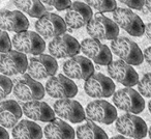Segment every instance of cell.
<instances>
[{
    "label": "cell",
    "instance_id": "obj_31",
    "mask_svg": "<svg viewBox=\"0 0 151 139\" xmlns=\"http://www.w3.org/2000/svg\"><path fill=\"white\" fill-rule=\"evenodd\" d=\"M12 41L9 38V34L6 33V31L0 29V52L2 53H7L9 51H12Z\"/></svg>",
    "mask_w": 151,
    "mask_h": 139
},
{
    "label": "cell",
    "instance_id": "obj_26",
    "mask_svg": "<svg viewBox=\"0 0 151 139\" xmlns=\"http://www.w3.org/2000/svg\"><path fill=\"white\" fill-rule=\"evenodd\" d=\"M14 4L20 9L22 12L26 13L32 18H42L48 14V9L42 4V1L38 0H21V1H14Z\"/></svg>",
    "mask_w": 151,
    "mask_h": 139
},
{
    "label": "cell",
    "instance_id": "obj_7",
    "mask_svg": "<svg viewBox=\"0 0 151 139\" xmlns=\"http://www.w3.org/2000/svg\"><path fill=\"white\" fill-rule=\"evenodd\" d=\"M45 90L50 97L64 100L76 97L78 93V86L65 75H57L47 81Z\"/></svg>",
    "mask_w": 151,
    "mask_h": 139
},
{
    "label": "cell",
    "instance_id": "obj_15",
    "mask_svg": "<svg viewBox=\"0 0 151 139\" xmlns=\"http://www.w3.org/2000/svg\"><path fill=\"white\" fill-rule=\"evenodd\" d=\"M81 51L88 57V59L94 61L101 65H109L113 61L112 52L107 45L101 43L94 38H85L81 43Z\"/></svg>",
    "mask_w": 151,
    "mask_h": 139
},
{
    "label": "cell",
    "instance_id": "obj_34",
    "mask_svg": "<svg viewBox=\"0 0 151 139\" xmlns=\"http://www.w3.org/2000/svg\"><path fill=\"white\" fill-rule=\"evenodd\" d=\"M0 139H9V133L3 127H0Z\"/></svg>",
    "mask_w": 151,
    "mask_h": 139
},
{
    "label": "cell",
    "instance_id": "obj_25",
    "mask_svg": "<svg viewBox=\"0 0 151 139\" xmlns=\"http://www.w3.org/2000/svg\"><path fill=\"white\" fill-rule=\"evenodd\" d=\"M78 139H109L107 133L92 122H86L76 130Z\"/></svg>",
    "mask_w": 151,
    "mask_h": 139
},
{
    "label": "cell",
    "instance_id": "obj_4",
    "mask_svg": "<svg viewBox=\"0 0 151 139\" xmlns=\"http://www.w3.org/2000/svg\"><path fill=\"white\" fill-rule=\"evenodd\" d=\"M12 45L18 52L23 54H32L34 56L42 54L46 49L44 38L38 33L29 30L16 34L12 40Z\"/></svg>",
    "mask_w": 151,
    "mask_h": 139
},
{
    "label": "cell",
    "instance_id": "obj_29",
    "mask_svg": "<svg viewBox=\"0 0 151 139\" xmlns=\"http://www.w3.org/2000/svg\"><path fill=\"white\" fill-rule=\"evenodd\" d=\"M14 89V83L7 76L0 75V101L7 97Z\"/></svg>",
    "mask_w": 151,
    "mask_h": 139
},
{
    "label": "cell",
    "instance_id": "obj_1",
    "mask_svg": "<svg viewBox=\"0 0 151 139\" xmlns=\"http://www.w3.org/2000/svg\"><path fill=\"white\" fill-rule=\"evenodd\" d=\"M111 50L120 60L129 65H140L144 61V54L140 47L125 36H118L111 42Z\"/></svg>",
    "mask_w": 151,
    "mask_h": 139
},
{
    "label": "cell",
    "instance_id": "obj_11",
    "mask_svg": "<svg viewBox=\"0 0 151 139\" xmlns=\"http://www.w3.org/2000/svg\"><path fill=\"white\" fill-rule=\"evenodd\" d=\"M115 83L101 73L93 74L85 81L84 90L91 98H109L115 93Z\"/></svg>",
    "mask_w": 151,
    "mask_h": 139
},
{
    "label": "cell",
    "instance_id": "obj_27",
    "mask_svg": "<svg viewBox=\"0 0 151 139\" xmlns=\"http://www.w3.org/2000/svg\"><path fill=\"white\" fill-rule=\"evenodd\" d=\"M85 3L99 13H114L117 9V2L114 0H86Z\"/></svg>",
    "mask_w": 151,
    "mask_h": 139
},
{
    "label": "cell",
    "instance_id": "obj_2",
    "mask_svg": "<svg viewBox=\"0 0 151 139\" xmlns=\"http://www.w3.org/2000/svg\"><path fill=\"white\" fill-rule=\"evenodd\" d=\"M87 33L94 40H111L114 41L119 35V27L103 14H96L92 17L86 26Z\"/></svg>",
    "mask_w": 151,
    "mask_h": 139
},
{
    "label": "cell",
    "instance_id": "obj_9",
    "mask_svg": "<svg viewBox=\"0 0 151 139\" xmlns=\"http://www.w3.org/2000/svg\"><path fill=\"white\" fill-rule=\"evenodd\" d=\"M81 44L67 33L54 38L49 44V52L54 58H68L78 56Z\"/></svg>",
    "mask_w": 151,
    "mask_h": 139
},
{
    "label": "cell",
    "instance_id": "obj_13",
    "mask_svg": "<svg viewBox=\"0 0 151 139\" xmlns=\"http://www.w3.org/2000/svg\"><path fill=\"white\" fill-rule=\"evenodd\" d=\"M85 112L91 120L104 125H111L118 118L115 106L105 100L90 102L87 105Z\"/></svg>",
    "mask_w": 151,
    "mask_h": 139
},
{
    "label": "cell",
    "instance_id": "obj_23",
    "mask_svg": "<svg viewBox=\"0 0 151 139\" xmlns=\"http://www.w3.org/2000/svg\"><path fill=\"white\" fill-rule=\"evenodd\" d=\"M44 135L47 139H75L76 132L64 120L55 118L45 127Z\"/></svg>",
    "mask_w": 151,
    "mask_h": 139
},
{
    "label": "cell",
    "instance_id": "obj_8",
    "mask_svg": "<svg viewBox=\"0 0 151 139\" xmlns=\"http://www.w3.org/2000/svg\"><path fill=\"white\" fill-rule=\"evenodd\" d=\"M114 22L132 36H142L145 33V26L142 19L132 9L117 7L113 13Z\"/></svg>",
    "mask_w": 151,
    "mask_h": 139
},
{
    "label": "cell",
    "instance_id": "obj_20",
    "mask_svg": "<svg viewBox=\"0 0 151 139\" xmlns=\"http://www.w3.org/2000/svg\"><path fill=\"white\" fill-rule=\"evenodd\" d=\"M29 21L20 11H0V29L4 31L20 32L27 31Z\"/></svg>",
    "mask_w": 151,
    "mask_h": 139
},
{
    "label": "cell",
    "instance_id": "obj_39",
    "mask_svg": "<svg viewBox=\"0 0 151 139\" xmlns=\"http://www.w3.org/2000/svg\"><path fill=\"white\" fill-rule=\"evenodd\" d=\"M148 135H149V138L151 139V127H150V129L148 130Z\"/></svg>",
    "mask_w": 151,
    "mask_h": 139
},
{
    "label": "cell",
    "instance_id": "obj_12",
    "mask_svg": "<svg viewBox=\"0 0 151 139\" xmlns=\"http://www.w3.org/2000/svg\"><path fill=\"white\" fill-rule=\"evenodd\" d=\"M35 29L45 38H56L66 32V23L60 17L53 13H48L35 22Z\"/></svg>",
    "mask_w": 151,
    "mask_h": 139
},
{
    "label": "cell",
    "instance_id": "obj_21",
    "mask_svg": "<svg viewBox=\"0 0 151 139\" xmlns=\"http://www.w3.org/2000/svg\"><path fill=\"white\" fill-rule=\"evenodd\" d=\"M24 114L32 120L42 122H51L56 118L54 110L47 103L42 101L27 102L22 106Z\"/></svg>",
    "mask_w": 151,
    "mask_h": 139
},
{
    "label": "cell",
    "instance_id": "obj_37",
    "mask_svg": "<svg viewBox=\"0 0 151 139\" xmlns=\"http://www.w3.org/2000/svg\"><path fill=\"white\" fill-rule=\"evenodd\" d=\"M110 139H130V138H127V137H125V136H122V135H116V136H113Z\"/></svg>",
    "mask_w": 151,
    "mask_h": 139
},
{
    "label": "cell",
    "instance_id": "obj_32",
    "mask_svg": "<svg viewBox=\"0 0 151 139\" xmlns=\"http://www.w3.org/2000/svg\"><path fill=\"white\" fill-rule=\"evenodd\" d=\"M120 2L127 5L129 9H134L141 11L145 5V1L143 0H120Z\"/></svg>",
    "mask_w": 151,
    "mask_h": 139
},
{
    "label": "cell",
    "instance_id": "obj_35",
    "mask_svg": "<svg viewBox=\"0 0 151 139\" xmlns=\"http://www.w3.org/2000/svg\"><path fill=\"white\" fill-rule=\"evenodd\" d=\"M145 34H146L147 38L151 41V23L147 24V25L145 26Z\"/></svg>",
    "mask_w": 151,
    "mask_h": 139
},
{
    "label": "cell",
    "instance_id": "obj_6",
    "mask_svg": "<svg viewBox=\"0 0 151 139\" xmlns=\"http://www.w3.org/2000/svg\"><path fill=\"white\" fill-rule=\"evenodd\" d=\"M116 129L122 136L132 139H143L148 134V128L144 119L129 113L123 114L117 118Z\"/></svg>",
    "mask_w": 151,
    "mask_h": 139
},
{
    "label": "cell",
    "instance_id": "obj_28",
    "mask_svg": "<svg viewBox=\"0 0 151 139\" xmlns=\"http://www.w3.org/2000/svg\"><path fill=\"white\" fill-rule=\"evenodd\" d=\"M138 90L142 97L151 98V73H147L138 83Z\"/></svg>",
    "mask_w": 151,
    "mask_h": 139
},
{
    "label": "cell",
    "instance_id": "obj_3",
    "mask_svg": "<svg viewBox=\"0 0 151 139\" xmlns=\"http://www.w3.org/2000/svg\"><path fill=\"white\" fill-rule=\"evenodd\" d=\"M113 103L120 110L129 114H139L144 110L145 101L142 96L130 87L121 88L113 95Z\"/></svg>",
    "mask_w": 151,
    "mask_h": 139
},
{
    "label": "cell",
    "instance_id": "obj_17",
    "mask_svg": "<svg viewBox=\"0 0 151 139\" xmlns=\"http://www.w3.org/2000/svg\"><path fill=\"white\" fill-rule=\"evenodd\" d=\"M28 58L25 54L12 50L0 56V72L4 76L24 74L28 69Z\"/></svg>",
    "mask_w": 151,
    "mask_h": 139
},
{
    "label": "cell",
    "instance_id": "obj_36",
    "mask_svg": "<svg viewBox=\"0 0 151 139\" xmlns=\"http://www.w3.org/2000/svg\"><path fill=\"white\" fill-rule=\"evenodd\" d=\"M145 7L148 9L149 12H151V0H147V1H145Z\"/></svg>",
    "mask_w": 151,
    "mask_h": 139
},
{
    "label": "cell",
    "instance_id": "obj_18",
    "mask_svg": "<svg viewBox=\"0 0 151 139\" xmlns=\"http://www.w3.org/2000/svg\"><path fill=\"white\" fill-rule=\"evenodd\" d=\"M108 74L112 79L132 88L139 83V75L132 65L122 60H113L108 65Z\"/></svg>",
    "mask_w": 151,
    "mask_h": 139
},
{
    "label": "cell",
    "instance_id": "obj_19",
    "mask_svg": "<svg viewBox=\"0 0 151 139\" xmlns=\"http://www.w3.org/2000/svg\"><path fill=\"white\" fill-rule=\"evenodd\" d=\"M93 17L92 9L84 2L75 1L65 14V23L73 29H79L90 22Z\"/></svg>",
    "mask_w": 151,
    "mask_h": 139
},
{
    "label": "cell",
    "instance_id": "obj_30",
    "mask_svg": "<svg viewBox=\"0 0 151 139\" xmlns=\"http://www.w3.org/2000/svg\"><path fill=\"white\" fill-rule=\"evenodd\" d=\"M42 4L49 5V7H53L57 11H64V9H68L70 5L73 4L71 1L69 0H44L42 1Z\"/></svg>",
    "mask_w": 151,
    "mask_h": 139
},
{
    "label": "cell",
    "instance_id": "obj_33",
    "mask_svg": "<svg viewBox=\"0 0 151 139\" xmlns=\"http://www.w3.org/2000/svg\"><path fill=\"white\" fill-rule=\"evenodd\" d=\"M143 54H144V59L147 61V63H148V64L151 67V47H148V48L144 51V53H143Z\"/></svg>",
    "mask_w": 151,
    "mask_h": 139
},
{
    "label": "cell",
    "instance_id": "obj_22",
    "mask_svg": "<svg viewBox=\"0 0 151 139\" xmlns=\"http://www.w3.org/2000/svg\"><path fill=\"white\" fill-rule=\"evenodd\" d=\"M23 110L15 100H7L0 105V125L4 129L16 127L22 117Z\"/></svg>",
    "mask_w": 151,
    "mask_h": 139
},
{
    "label": "cell",
    "instance_id": "obj_16",
    "mask_svg": "<svg viewBox=\"0 0 151 139\" xmlns=\"http://www.w3.org/2000/svg\"><path fill=\"white\" fill-rule=\"evenodd\" d=\"M55 114L73 124H80L86 118V112L78 101L70 99L57 100L53 105Z\"/></svg>",
    "mask_w": 151,
    "mask_h": 139
},
{
    "label": "cell",
    "instance_id": "obj_5",
    "mask_svg": "<svg viewBox=\"0 0 151 139\" xmlns=\"http://www.w3.org/2000/svg\"><path fill=\"white\" fill-rule=\"evenodd\" d=\"M14 95L21 101H40L45 97V87L42 83L34 80L29 75H23L17 80L14 86Z\"/></svg>",
    "mask_w": 151,
    "mask_h": 139
},
{
    "label": "cell",
    "instance_id": "obj_24",
    "mask_svg": "<svg viewBox=\"0 0 151 139\" xmlns=\"http://www.w3.org/2000/svg\"><path fill=\"white\" fill-rule=\"evenodd\" d=\"M12 134L15 139H42L44 133L40 125L32 120H21L13 128Z\"/></svg>",
    "mask_w": 151,
    "mask_h": 139
},
{
    "label": "cell",
    "instance_id": "obj_38",
    "mask_svg": "<svg viewBox=\"0 0 151 139\" xmlns=\"http://www.w3.org/2000/svg\"><path fill=\"white\" fill-rule=\"evenodd\" d=\"M148 109H149V111H150V113H151V101L148 103Z\"/></svg>",
    "mask_w": 151,
    "mask_h": 139
},
{
    "label": "cell",
    "instance_id": "obj_10",
    "mask_svg": "<svg viewBox=\"0 0 151 139\" xmlns=\"http://www.w3.org/2000/svg\"><path fill=\"white\" fill-rule=\"evenodd\" d=\"M27 70L28 75L34 80L46 79L48 77H54L58 70V63L51 55L40 54L30 58Z\"/></svg>",
    "mask_w": 151,
    "mask_h": 139
},
{
    "label": "cell",
    "instance_id": "obj_14",
    "mask_svg": "<svg viewBox=\"0 0 151 139\" xmlns=\"http://www.w3.org/2000/svg\"><path fill=\"white\" fill-rule=\"evenodd\" d=\"M63 72L69 79L86 81L94 74V67L90 59L84 56H75L63 63Z\"/></svg>",
    "mask_w": 151,
    "mask_h": 139
}]
</instances>
